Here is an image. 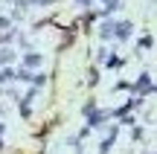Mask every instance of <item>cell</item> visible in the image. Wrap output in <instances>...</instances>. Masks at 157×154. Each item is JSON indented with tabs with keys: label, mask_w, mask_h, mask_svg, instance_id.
<instances>
[]
</instances>
